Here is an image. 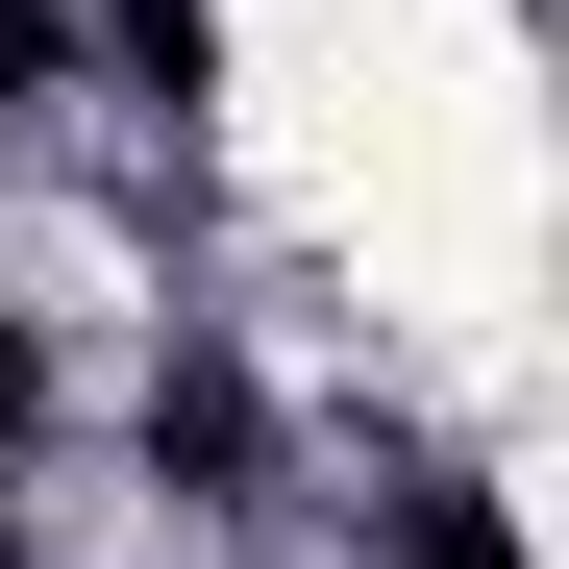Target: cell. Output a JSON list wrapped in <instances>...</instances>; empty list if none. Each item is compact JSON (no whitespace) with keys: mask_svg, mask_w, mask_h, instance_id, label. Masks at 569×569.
I'll return each instance as SVG.
<instances>
[{"mask_svg":"<svg viewBox=\"0 0 569 569\" xmlns=\"http://www.w3.org/2000/svg\"><path fill=\"white\" fill-rule=\"evenodd\" d=\"M421 569H520V545H496V520H470V496H446V520H421Z\"/></svg>","mask_w":569,"mask_h":569,"instance_id":"cell-1","label":"cell"},{"mask_svg":"<svg viewBox=\"0 0 569 569\" xmlns=\"http://www.w3.org/2000/svg\"><path fill=\"white\" fill-rule=\"evenodd\" d=\"M26 74H50V50H26V0H0V100H26Z\"/></svg>","mask_w":569,"mask_h":569,"instance_id":"cell-2","label":"cell"}]
</instances>
